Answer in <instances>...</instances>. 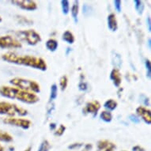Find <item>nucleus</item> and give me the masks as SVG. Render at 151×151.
<instances>
[{
  "label": "nucleus",
  "instance_id": "nucleus-37",
  "mask_svg": "<svg viewBox=\"0 0 151 151\" xmlns=\"http://www.w3.org/2000/svg\"><path fill=\"white\" fill-rule=\"evenodd\" d=\"M0 151H4V147L0 144Z\"/></svg>",
  "mask_w": 151,
  "mask_h": 151
},
{
  "label": "nucleus",
  "instance_id": "nucleus-1",
  "mask_svg": "<svg viewBox=\"0 0 151 151\" xmlns=\"http://www.w3.org/2000/svg\"><path fill=\"white\" fill-rule=\"evenodd\" d=\"M2 59L6 62L17 65H24V66L32 67L35 69L40 70L42 71H45L47 68L46 61L44 59L29 55H21L16 54L14 52H9L3 54Z\"/></svg>",
  "mask_w": 151,
  "mask_h": 151
},
{
  "label": "nucleus",
  "instance_id": "nucleus-18",
  "mask_svg": "<svg viewBox=\"0 0 151 151\" xmlns=\"http://www.w3.org/2000/svg\"><path fill=\"white\" fill-rule=\"evenodd\" d=\"M117 102L113 99H109L107 101H105V103L104 104V107L105 109H107L108 110H110V111H112V110H115L116 109Z\"/></svg>",
  "mask_w": 151,
  "mask_h": 151
},
{
  "label": "nucleus",
  "instance_id": "nucleus-3",
  "mask_svg": "<svg viewBox=\"0 0 151 151\" xmlns=\"http://www.w3.org/2000/svg\"><path fill=\"white\" fill-rule=\"evenodd\" d=\"M10 82L17 88L30 93H39L40 92V86L34 80L26 79L23 78H14L10 80Z\"/></svg>",
  "mask_w": 151,
  "mask_h": 151
},
{
  "label": "nucleus",
  "instance_id": "nucleus-10",
  "mask_svg": "<svg viewBox=\"0 0 151 151\" xmlns=\"http://www.w3.org/2000/svg\"><path fill=\"white\" fill-rule=\"evenodd\" d=\"M137 115L142 117V119L146 122L147 124H150L151 123V112L150 110L146 109V107L139 106L136 109Z\"/></svg>",
  "mask_w": 151,
  "mask_h": 151
},
{
  "label": "nucleus",
  "instance_id": "nucleus-11",
  "mask_svg": "<svg viewBox=\"0 0 151 151\" xmlns=\"http://www.w3.org/2000/svg\"><path fill=\"white\" fill-rule=\"evenodd\" d=\"M116 145L109 140H100L97 142V151H115Z\"/></svg>",
  "mask_w": 151,
  "mask_h": 151
},
{
  "label": "nucleus",
  "instance_id": "nucleus-19",
  "mask_svg": "<svg viewBox=\"0 0 151 151\" xmlns=\"http://www.w3.org/2000/svg\"><path fill=\"white\" fill-rule=\"evenodd\" d=\"M101 119L106 123H110L112 119V115L109 111H102L100 115Z\"/></svg>",
  "mask_w": 151,
  "mask_h": 151
},
{
  "label": "nucleus",
  "instance_id": "nucleus-8",
  "mask_svg": "<svg viewBox=\"0 0 151 151\" xmlns=\"http://www.w3.org/2000/svg\"><path fill=\"white\" fill-rule=\"evenodd\" d=\"M11 3L18 7H20L21 9L25 10L32 11V10L37 9V3L35 1H32V0H20V1L15 0V1H12Z\"/></svg>",
  "mask_w": 151,
  "mask_h": 151
},
{
  "label": "nucleus",
  "instance_id": "nucleus-20",
  "mask_svg": "<svg viewBox=\"0 0 151 151\" xmlns=\"http://www.w3.org/2000/svg\"><path fill=\"white\" fill-rule=\"evenodd\" d=\"M0 141L10 142L13 141V137L7 132L0 130Z\"/></svg>",
  "mask_w": 151,
  "mask_h": 151
},
{
  "label": "nucleus",
  "instance_id": "nucleus-24",
  "mask_svg": "<svg viewBox=\"0 0 151 151\" xmlns=\"http://www.w3.org/2000/svg\"><path fill=\"white\" fill-rule=\"evenodd\" d=\"M58 95V87L55 84H53L51 86V95H50V102L52 101L57 97Z\"/></svg>",
  "mask_w": 151,
  "mask_h": 151
},
{
  "label": "nucleus",
  "instance_id": "nucleus-21",
  "mask_svg": "<svg viewBox=\"0 0 151 151\" xmlns=\"http://www.w3.org/2000/svg\"><path fill=\"white\" fill-rule=\"evenodd\" d=\"M61 7H62L63 14L65 15L68 14L70 11V3L67 0H62L61 1Z\"/></svg>",
  "mask_w": 151,
  "mask_h": 151
},
{
  "label": "nucleus",
  "instance_id": "nucleus-28",
  "mask_svg": "<svg viewBox=\"0 0 151 151\" xmlns=\"http://www.w3.org/2000/svg\"><path fill=\"white\" fill-rule=\"evenodd\" d=\"M113 3H114L115 9L116 10L117 12H118V13L120 12V11H121V10H122L121 1H119V0H116V1H114V2H113Z\"/></svg>",
  "mask_w": 151,
  "mask_h": 151
},
{
  "label": "nucleus",
  "instance_id": "nucleus-31",
  "mask_svg": "<svg viewBox=\"0 0 151 151\" xmlns=\"http://www.w3.org/2000/svg\"><path fill=\"white\" fill-rule=\"evenodd\" d=\"M78 88H79L80 90H82V91H86V90H87V89H88V85H87V83H86V82H80V84L78 85Z\"/></svg>",
  "mask_w": 151,
  "mask_h": 151
},
{
  "label": "nucleus",
  "instance_id": "nucleus-15",
  "mask_svg": "<svg viewBox=\"0 0 151 151\" xmlns=\"http://www.w3.org/2000/svg\"><path fill=\"white\" fill-rule=\"evenodd\" d=\"M63 40L66 41L67 43L70 44V45H72V44H74V37L73 33H72L69 30H67L66 32H63Z\"/></svg>",
  "mask_w": 151,
  "mask_h": 151
},
{
  "label": "nucleus",
  "instance_id": "nucleus-35",
  "mask_svg": "<svg viewBox=\"0 0 151 151\" xmlns=\"http://www.w3.org/2000/svg\"><path fill=\"white\" fill-rule=\"evenodd\" d=\"M92 149V145L91 144H87L86 146H85L83 151H90V150Z\"/></svg>",
  "mask_w": 151,
  "mask_h": 151
},
{
  "label": "nucleus",
  "instance_id": "nucleus-30",
  "mask_svg": "<svg viewBox=\"0 0 151 151\" xmlns=\"http://www.w3.org/2000/svg\"><path fill=\"white\" fill-rule=\"evenodd\" d=\"M129 119H131V121L133 122L134 124H139V122H140V119H139V117L136 116L135 115H131L129 116Z\"/></svg>",
  "mask_w": 151,
  "mask_h": 151
},
{
  "label": "nucleus",
  "instance_id": "nucleus-25",
  "mask_svg": "<svg viewBox=\"0 0 151 151\" xmlns=\"http://www.w3.org/2000/svg\"><path fill=\"white\" fill-rule=\"evenodd\" d=\"M67 84H68V79H67V77L66 75H63L61 77L60 80V88H61V90L63 91L66 89L67 86Z\"/></svg>",
  "mask_w": 151,
  "mask_h": 151
},
{
  "label": "nucleus",
  "instance_id": "nucleus-16",
  "mask_svg": "<svg viewBox=\"0 0 151 151\" xmlns=\"http://www.w3.org/2000/svg\"><path fill=\"white\" fill-rule=\"evenodd\" d=\"M58 46H59L58 41L57 40H54V39H49V40H47V42H46V47H47L49 51H51V52H55V51H56V49L58 48Z\"/></svg>",
  "mask_w": 151,
  "mask_h": 151
},
{
  "label": "nucleus",
  "instance_id": "nucleus-32",
  "mask_svg": "<svg viewBox=\"0 0 151 151\" xmlns=\"http://www.w3.org/2000/svg\"><path fill=\"white\" fill-rule=\"evenodd\" d=\"M82 146V143H74V144H72L71 146H68V148L73 150V149L78 148V147H80V146Z\"/></svg>",
  "mask_w": 151,
  "mask_h": 151
},
{
  "label": "nucleus",
  "instance_id": "nucleus-14",
  "mask_svg": "<svg viewBox=\"0 0 151 151\" xmlns=\"http://www.w3.org/2000/svg\"><path fill=\"white\" fill-rule=\"evenodd\" d=\"M78 10H79V2L74 1V4L71 7V15L74 23H78Z\"/></svg>",
  "mask_w": 151,
  "mask_h": 151
},
{
  "label": "nucleus",
  "instance_id": "nucleus-17",
  "mask_svg": "<svg viewBox=\"0 0 151 151\" xmlns=\"http://www.w3.org/2000/svg\"><path fill=\"white\" fill-rule=\"evenodd\" d=\"M112 64L116 67V69L120 68L122 66V59L121 55L115 52V54L112 55Z\"/></svg>",
  "mask_w": 151,
  "mask_h": 151
},
{
  "label": "nucleus",
  "instance_id": "nucleus-27",
  "mask_svg": "<svg viewBox=\"0 0 151 151\" xmlns=\"http://www.w3.org/2000/svg\"><path fill=\"white\" fill-rule=\"evenodd\" d=\"M146 67L147 70V73H146V76L150 78V74H151V66H150V61L149 60H146Z\"/></svg>",
  "mask_w": 151,
  "mask_h": 151
},
{
  "label": "nucleus",
  "instance_id": "nucleus-6",
  "mask_svg": "<svg viewBox=\"0 0 151 151\" xmlns=\"http://www.w3.org/2000/svg\"><path fill=\"white\" fill-rule=\"evenodd\" d=\"M4 124H10L13 126L19 127L23 129H29L32 125V122L24 118H16V117H5L3 119Z\"/></svg>",
  "mask_w": 151,
  "mask_h": 151
},
{
  "label": "nucleus",
  "instance_id": "nucleus-23",
  "mask_svg": "<svg viewBox=\"0 0 151 151\" xmlns=\"http://www.w3.org/2000/svg\"><path fill=\"white\" fill-rule=\"evenodd\" d=\"M52 148V146L50 145L49 142L47 140H44V141L40 143L38 151H49L50 149Z\"/></svg>",
  "mask_w": 151,
  "mask_h": 151
},
{
  "label": "nucleus",
  "instance_id": "nucleus-34",
  "mask_svg": "<svg viewBox=\"0 0 151 151\" xmlns=\"http://www.w3.org/2000/svg\"><path fill=\"white\" fill-rule=\"evenodd\" d=\"M146 22H147V25H148V30L149 32L151 31V21H150V17H148L146 18Z\"/></svg>",
  "mask_w": 151,
  "mask_h": 151
},
{
  "label": "nucleus",
  "instance_id": "nucleus-22",
  "mask_svg": "<svg viewBox=\"0 0 151 151\" xmlns=\"http://www.w3.org/2000/svg\"><path fill=\"white\" fill-rule=\"evenodd\" d=\"M134 7H135V10L139 14H142L144 10V4L142 1H139V0H134Z\"/></svg>",
  "mask_w": 151,
  "mask_h": 151
},
{
  "label": "nucleus",
  "instance_id": "nucleus-4",
  "mask_svg": "<svg viewBox=\"0 0 151 151\" xmlns=\"http://www.w3.org/2000/svg\"><path fill=\"white\" fill-rule=\"evenodd\" d=\"M0 114L6 115L9 117L25 116L28 114V111L24 108L17 104L6 101H0Z\"/></svg>",
  "mask_w": 151,
  "mask_h": 151
},
{
  "label": "nucleus",
  "instance_id": "nucleus-36",
  "mask_svg": "<svg viewBox=\"0 0 151 151\" xmlns=\"http://www.w3.org/2000/svg\"><path fill=\"white\" fill-rule=\"evenodd\" d=\"M32 150V146H29L28 148H26L24 151H31Z\"/></svg>",
  "mask_w": 151,
  "mask_h": 151
},
{
  "label": "nucleus",
  "instance_id": "nucleus-13",
  "mask_svg": "<svg viewBox=\"0 0 151 151\" xmlns=\"http://www.w3.org/2000/svg\"><path fill=\"white\" fill-rule=\"evenodd\" d=\"M108 27L112 32L116 31L118 29V22L115 14H110L108 16Z\"/></svg>",
  "mask_w": 151,
  "mask_h": 151
},
{
  "label": "nucleus",
  "instance_id": "nucleus-26",
  "mask_svg": "<svg viewBox=\"0 0 151 151\" xmlns=\"http://www.w3.org/2000/svg\"><path fill=\"white\" fill-rule=\"evenodd\" d=\"M65 131H66V127H65L64 125L61 124V125H60V127H58L57 130L55 131V134L57 135V136H61V135H63V134H64Z\"/></svg>",
  "mask_w": 151,
  "mask_h": 151
},
{
  "label": "nucleus",
  "instance_id": "nucleus-9",
  "mask_svg": "<svg viewBox=\"0 0 151 151\" xmlns=\"http://www.w3.org/2000/svg\"><path fill=\"white\" fill-rule=\"evenodd\" d=\"M101 109V104L97 101H93L88 102L85 106L83 111L86 114H92L93 116H96L97 111Z\"/></svg>",
  "mask_w": 151,
  "mask_h": 151
},
{
  "label": "nucleus",
  "instance_id": "nucleus-29",
  "mask_svg": "<svg viewBox=\"0 0 151 151\" xmlns=\"http://www.w3.org/2000/svg\"><path fill=\"white\" fill-rule=\"evenodd\" d=\"M82 10H83V14H84L86 16H88V15L90 14V11H91V7L89 6V5L87 4H85L83 6V8H82Z\"/></svg>",
  "mask_w": 151,
  "mask_h": 151
},
{
  "label": "nucleus",
  "instance_id": "nucleus-38",
  "mask_svg": "<svg viewBox=\"0 0 151 151\" xmlns=\"http://www.w3.org/2000/svg\"><path fill=\"white\" fill-rule=\"evenodd\" d=\"M2 22V17H0V22Z\"/></svg>",
  "mask_w": 151,
  "mask_h": 151
},
{
  "label": "nucleus",
  "instance_id": "nucleus-12",
  "mask_svg": "<svg viewBox=\"0 0 151 151\" xmlns=\"http://www.w3.org/2000/svg\"><path fill=\"white\" fill-rule=\"evenodd\" d=\"M110 78L113 82V84L115 85V86L119 87L122 82L121 74L119 72V70L116 69V68H114L112 70L110 74Z\"/></svg>",
  "mask_w": 151,
  "mask_h": 151
},
{
  "label": "nucleus",
  "instance_id": "nucleus-33",
  "mask_svg": "<svg viewBox=\"0 0 151 151\" xmlns=\"http://www.w3.org/2000/svg\"><path fill=\"white\" fill-rule=\"evenodd\" d=\"M132 150H133V151H146L145 150V149L142 148V147L140 146H134V147L132 148Z\"/></svg>",
  "mask_w": 151,
  "mask_h": 151
},
{
  "label": "nucleus",
  "instance_id": "nucleus-7",
  "mask_svg": "<svg viewBox=\"0 0 151 151\" xmlns=\"http://www.w3.org/2000/svg\"><path fill=\"white\" fill-rule=\"evenodd\" d=\"M22 47V44L12 36L0 37V48H18Z\"/></svg>",
  "mask_w": 151,
  "mask_h": 151
},
{
  "label": "nucleus",
  "instance_id": "nucleus-5",
  "mask_svg": "<svg viewBox=\"0 0 151 151\" xmlns=\"http://www.w3.org/2000/svg\"><path fill=\"white\" fill-rule=\"evenodd\" d=\"M18 37L25 40L29 45H36L41 41V37L34 29H27L16 32Z\"/></svg>",
  "mask_w": 151,
  "mask_h": 151
},
{
  "label": "nucleus",
  "instance_id": "nucleus-2",
  "mask_svg": "<svg viewBox=\"0 0 151 151\" xmlns=\"http://www.w3.org/2000/svg\"><path fill=\"white\" fill-rule=\"evenodd\" d=\"M0 94L4 97L16 99L27 104H35L40 101V97L36 93L20 89L17 87L3 86L0 87Z\"/></svg>",
  "mask_w": 151,
  "mask_h": 151
}]
</instances>
